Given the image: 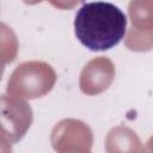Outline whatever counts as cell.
<instances>
[{
    "mask_svg": "<svg viewBox=\"0 0 153 153\" xmlns=\"http://www.w3.org/2000/svg\"><path fill=\"white\" fill-rule=\"evenodd\" d=\"M74 32L79 42L88 50L105 51L124 38L127 16L111 2H86L75 14Z\"/></svg>",
    "mask_w": 153,
    "mask_h": 153,
    "instance_id": "cell-1",
    "label": "cell"
}]
</instances>
